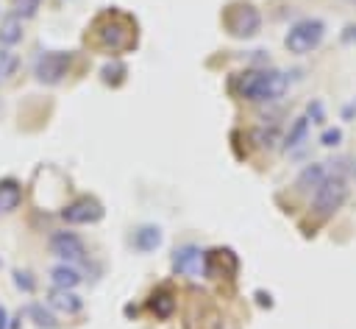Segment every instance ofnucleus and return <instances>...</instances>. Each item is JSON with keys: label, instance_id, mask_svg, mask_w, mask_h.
<instances>
[{"label": "nucleus", "instance_id": "nucleus-1", "mask_svg": "<svg viewBox=\"0 0 356 329\" xmlns=\"http://www.w3.org/2000/svg\"><path fill=\"white\" fill-rule=\"evenodd\" d=\"M236 92L250 103H275L289 92V72L275 67H250L236 75Z\"/></svg>", "mask_w": 356, "mask_h": 329}, {"label": "nucleus", "instance_id": "nucleus-2", "mask_svg": "<svg viewBox=\"0 0 356 329\" xmlns=\"http://www.w3.org/2000/svg\"><path fill=\"white\" fill-rule=\"evenodd\" d=\"M323 39H325V22L320 17H303L289 25V31L284 36V47L292 56H306V53L317 50Z\"/></svg>", "mask_w": 356, "mask_h": 329}, {"label": "nucleus", "instance_id": "nucleus-3", "mask_svg": "<svg viewBox=\"0 0 356 329\" xmlns=\"http://www.w3.org/2000/svg\"><path fill=\"white\" fill-rule=\"evenodd\" d=\"M345 198H348V181H345V176L328 173V178L312 195V209H314L317 217H331V215H337L342 209Z\"/></svg>", "mask_w": 356, "mask_h": 329}, {"label": "nucleus", "instance_id": "nucleus-4", "mask_svg": "<svg viewBox=\"0 0 356 329\" xmlns=\"http://www.w3.org/2000/svg\"><path fill=\"white\" fill-rule=\"evenodd\" d=\"M72 67V53L67 50H50V53H42L33 64V78L39 84H47V86H56L67 78Z\"/></svg>", "mask_w": 356, "mask_h": 329}, {"label": "nucleus", "instance_id": "nucleus-5", "mask_svg": "<svg viewBox=\"0 0 356 329\" xmlns=\"http://www.w3.org/2000/svg\"><path fill=\"white\" fill-rule=\"evenodd\" d=\"M58 215H61V220L70 223V226H86V223H97V220L106 215V209H103V204H100L97 198H92V195H78V198L70 201Z\"/></svg>", "mask_w": 356, "mask_h": 329}, {"label": "nucleus", "instance_id": "nucleus-6", "mask_svg": "<svg viewBox=\"0 0 356 329\" xmlns=\"http://www.w3.org/2000/svg\"><path fill=\"white\" fill-rule=\"evenodd\" d=\"M225 25H228V33L236 36V39H250L261 31V14L259 8H253L250 3L245 6H234L225 17Z\"/></svg>", "mask_w": 356, "mask_h": 329}, {"label": "nucleus", "instance_id": "nucleus-7", "mask_svg": "<svg viewBox=\"0 0 356 329\" xmlns=\"http://www.w3.org/2000/svg\"><path fill=\"white\" fill-rule=\"evenodd\" d=\"M50 251H53V257H58L61 262H70V265H78L86 259V243L70 229L50 234Z\"/></svg>", "mask_w": 356, "mask_h": 329}, {"label": "nucleus", "instance_id": "nucleus-8", "mask_svg": "<svg viewBox=\"0 0 356 329\" xmlns=\"http://www.w3.org/2000/svg\"><path fill=\"white\" fill-rule=\"evenodd\" d=\"M172 270L181 276H200L206 270V251L197 245H181L172 251Z\"/></svg>", "mask_w": 356, "mask_h": 329}, {"label": "nucleus", "instance_id": "nucleus-9", "mask_svg": "<svg viewBox=\"0 0 356 329\" xmlns=\"http://www.w3.org/2000/svg\"><path fill=\"white\" fill-rule=\"evenodd\" d=\"M97 39H100V45H106V47H111V50H122L128 42H131V31H128V25L122 22V20H106L100 28H97Z\"/></svg>", "mask_w": 356, "mask_h": 329}, {"label": "nucleus", "instance_id": "nucleus-10", "mask_svg": "<svg viewBox=\"0 0 356 329\" xmlns=\"http://www.w3.org/2000/svg\"><path fill=\"white\" fill-rule=\"evenodd\" d=\"M325 178H328V167H325V162H309V164L298 173V178H295V190H298V192H306V195H314L317 187H320Z\"/></svg>", "mask_w": 356, "mask_h": 329}, {"label": "nucleus", "instance_id": "nucleus-11", "mask_svg": "<svg viewBox=\"0 0 356 329\" xmlns=\"http://www.w3.org/2000/svg\"><path fill=\"white\" fill-rule=\"evenodd\" d=\"M309 137H312V120H309L306 114H298V117L292 120L289 131L284 134L281 148H284V151H298L300 145H306V142H309Z\"/></svg>", "mask_w": 356, "mask_h": 329}, {"label": "nucleus", "instance_id": "nucleus-12", "mask_svg": "<svg viewBox=\"0 0 356 329\" xmlns=\"http://www.w3.org/2000/svg\"><path fill=\"white\" fill-rule=\"evenodd\" d=\"M50 309H56V312H67V315H75V312H81V307H83V301H81V296H75V290H58V287H53L50 293H47V301H44Z\"/></svg>", "mask_w": 356, "mask_h": 329}, {"label": "nucleus", "instance_id": "nucleus-13", "mask_svg": "<svg viewBox=\"0 0 356 329\" xmlns=\"http://www.w3.org/2000/svg\"><path fill=\"white\" fill-rule=\"evenodd\" d=\"M81 279H83L81 270L70 262H58V265L50 268V284L58 287V290H75L81 284Z\"/></svg>", "mask_w": 356, "mask_h": 329}, {"label": "nucleus", "instance_id": "nucleus-14", "mask_svg": "<svg viewBox=\"0 0 356 329\" xmlns=\"http://www.w3.org/2000/svg\"><path fill=\"white\" fill-rule=\"evenodd\" d=\"M25 315L31 318V323L36 329H58V318H56V309H50L47 304L42 301H33L25 307Z\"/></svg>", "mask_w": 356, "mask_h": 329}, {"label": "nucleus", "instance_id": "nucleus-15", "mask_svg": "<svg viewBox=\"0 0 356 329\" xmlns=\"http://www.w3.org/2000/svg\"><path fill=\"white\" fill-rule=\"evenodd\" d=\"M19 201H22V184L17 178H3L0 181V215L14 212Z\"/></svg>", "mask_w": 356, "mask_h": 329}, {"label": "nucleus", "instance_id": "nucleus-16", "mask_svg": "<svg viewBox=\"0 0 356 329\" xmlns=\"http://www.w3.org/2000/svg\"><path fill=\"white\" fill-rule=\"evenodd\" d=\"M22 36H25V28H22L19 17L8 14V17L0 20V47H14V45L22 42Z\"/></svg>", "mask_w": 356, "mask_h": 329}, {"label": "nucleus", "instance_id": "nucleus-17", "mask_svg": "<svg viewBox=\"0 0 356 329\" xmlns=\"http://www.w3.org/2000/svg\"><path fill=\"white\" fill-rule=\"evenodd\" d=\"M159 243H161V229H159V226H139V229L134 231V237H131V245H134L136 251H142V254L159 248Z\"/></svg>", "mask_w": 356, "mask_h": 329}, {"label": "nucleus", "instance_id": "nucleus-18", "mask_svg": "<svg viewBox=\"0 0 356 329\" xmlns=\"http://www.w3.org/2000/svg\"><path fill=\"white\" fill-rule=\"evenodd\" d=\"M150 309L156 312V318H170L172 309H175V298H172V293H167V290L153 293V298H150Z\"/></svg>", "mask_w": 356, "mask_h": 329}, {"label": "nucleus", "instance_id": "nucleus-19", "mask_svg": "<svg viewBox=\"0 0 356 329\" xmlns=\"http://www.w3.org/2000/svg\"><path fill=\"white\" fill-rule=\"evenodd\" d=\"M11 8H14V17H19V20H31V17L39 14L42 0H11Z\"/></svg>", "mask_w": 356, "mask_h": 329}, {"label": "nucleus", "instance_id": "nucleus-20", "mask_svg": "<svg viewBox=\"0 0 356 329\" xmlns=\"http://www.w3.org/2000/svg\"><path fill=\"white\" fill-rule=\"evenodd\" d=\"M17 67H19L17 53H11L8 47H0V78L14 75V72H17Z\"/></svg>", "mask_w": 356, "mask_h": 329}, {"label": "nucleus", "instance_id": "nucleus-21", "mask_svg": "<svg viewBox=\"0 0 356 329\" xmlns=\"http://www.w3.org/2000/svg\"><path fill=\"white\" fill-rule=\"evenodd\" d=\"M14 284H17V290H22V293H33V290H36V276H33L31 270L14 268Z\"/></svg>", "mask_w": 356, "mask_h": 329}, {"label": "nucleus", "instance_id": "nucleus-22", "mask_svg": "<svg viewBox=\"0 0 356 329\" xmlns=\"http://www.w3.org/2000/svg\"><path fill=\"white\" fill-rule=\"evenodd\" d=\"M250 137H253V142H256L259 148H273L275 139H278V131H275V128H256Z\"/></svg>", "mask_w": 356, "mask_h": 329}, {"label": "nucleus", "instance_id": "nucleus-23", "mask_svg": "<svg viewBox=\"0 0 356 329\" xmlns=\"http://www.w3.org/2000/svg\"><path fill=\"white\" fill-rule=\"evenodd\" d=\"M339 142H342V128H337V125H334V128H325V131L320 134V145H323V148H337Z\"/></svg>", "mask_w": 356, "mask_h": 329}, {"label": "nucleus", "instance_id": "nucleus-24", "mask_svg": "<svg viewBox=\"0 0 356 329\" xmlns=\"http://www.w3.org/2000/svg\"><path fill=\"white\" fill-rule=\"evenodd\" d=\"M306 117L312 120V123H325V106H323V100H312L309 106H306Z\"/></svg>", "mask_w": 356, "mask_h": 329}, {"label": "nucleus", "instance_id": "nucleus-25", "mask_svg": "<svg viewBox=\"0 0 356 329\" xmlns=\"http://www.w3.org/2000/svg\"><path fill=\"white\" fill-rule=\"evenodd\" d=\"M342 120H356V98L342 106Z\"/></svg>", "mask_w": 356, "mask_h": 329}, {"label": "nucleus", "instance_id": "nucleus-26", "mask_svg": "<svg viewBox=\"0 0 356 329\" xmlns=\"http://www.w3.org/2000/svg\"><path fill=\"white\" fill-rule=\"evenodd\" d=\"M0 329H8V312L3 304H0Z\"/></svg>", "mask_w": 356, "mask_h": 329}, {"label": "nucleus", "instance_id": "nucleus-27", "mask_svg": "<svg viewBox=\"0 0 356 329\" xmlns=\"http://www.w3.org/2000/svg\"><path fill=\"white\" fill-rule=\"evenodd\" d=\"M353 178H356V162H353Z\"/></svg>", "mask_w": 356, "mask_h": 329}, {"label": "nucleus", "instance_id": "nucleus-28", "mask_svg": "<svg viewBox=\"0 0 356 329\" xmlns=\"http://www.w3.org/2000/svg\"><path fill=\"white\" fill-rule=\"evenodd\" d=\"M350 3H356V0H350Z\"/></svg>", "mask_w": 356, "mask_h": 329}]
</instances>
